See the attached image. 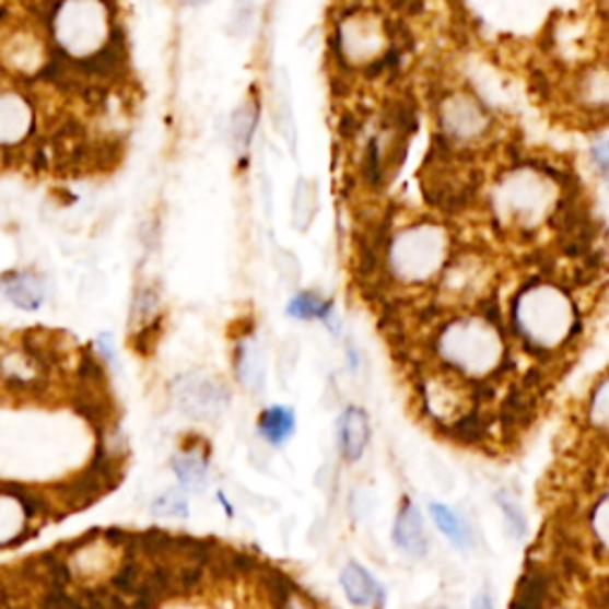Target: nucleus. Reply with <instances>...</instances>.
<instances>
[{
  "label": "nucleus",
  "instance_id": "f03ea898",
  "mask_svg": "<svg viewBox=\"0 0 609 609\" xmlns=\"http://www.w3.org/2000/svg\"><path fill=\"white\" fill-rule=\"evenodd\" d=\"M512 319L531 353L540 355L570 338L574 329V307L564 291L548 283H536L517 297Z\"/></svg>",
  "mask_w": 609,
  "mask_h": 609
},
{
  "label": "nucleus",
  "instance_id": "bb28decb",
  "mask_svg": "<svg viewBox=\"0 0 609 609\" xmlns=\"http://www.w3.org/2000/svg\"><path fill=\"white\" fill-rule=\"evenodd\" d=\"M607 390H609V384H607V378H602V382L598 384V388L593 390L590 405H588L590 424H593L595 429H598V431H605V429H607V422H609V400H607Z\"/></svg>",
  "mask_w": 609,
  "mask_h": 609
},
{
  "label": "nucleus",
  "instance_id": "412c9836",
  "mask_svg": "<svg viewBox=\"0 0 609 609\" xmlns=\"http://www.w3.org/2000/svg\"><path fill=\"white\" fill-rule=\"evenodd\" d=\"M317 186L309 179H297L293 194V226L297 232H307L317 216Z\"/></svg>",
  "mask_w": 609,
  "mask_h": 609
},
{
  "label": "nucleus",
  "instance_id": "a211bd4d",
  "mask_svg": "<svg viewBox=\"0 0 609 609\" xmlns=\"http://www.w3.org/2000/svg\"><path fill=\"white\" fill-rule=\"evenodd\" d=\"M295 426V412L286 408V405H272V408H267L260 419H257V431H260L262 441L269 445L289 443L293 438Z\"/></svg>",
  "mask_w": 609,
  "mask_h": 609
},
{
  "label": "nucleus",
  "instance_id": "20e7f679",
  "mask_svg": "<svg viewBox=\"0 0 609 609\" xmlns=\"http://www.w3.org/2000/svg\"><path fill=\"white\" fill-rule=\"evenodd\" d=\"M438 353L462 374L483 378L500 367L505 348L495 331V324L483 319H457L436 341Z\"/></svg>",
  "mask_w": 609,
  "mask_h": 609
},
{
  "label": "nucleus",
  "instance_id": "6e6552de",
  "mask_svg": "<svg viewBox=\"0 0 609 609\" xmlns=\"http://www.w3.org/2000/svg\"><path fill=\"white\" fill-rule=\"evenodd\" d=\"M172 398L177 410L184 417L194 419V422H214V419H220L226 412L229 402H232V394H229V388L220 378L198 372L174 378Z\"/></svg>",
  "mask_w": 609,
  "mask_h": 609
},
{
  "label": "nucleus",
  "instance_id": "9b49d317",
  "mask_svg": "<svg viewBox=\"0 0 609 609\" xmlns=\"http://www.w3.org/2000/svg\"><path fill=\"white\" fill-rule=\"evenodd\" d=\"M394 543L400 552L408 554L412 560H422L429 552V536L422 519V512L417 510L410 497L402 500V505L396 514L394 524Z\"/></svg>",
  "mask_w": 609,
  "mask_h": 609
},
{
  "label": "nucleus",
  "instance_id": "f8f14e48",
  "mask_svg": "<svg viewBox=\"0 0 609 609\" xmlns=\"http://www.w3.org/2000/svg\"><path fill=\"white\" fill-rule=\"evenodd\" d=\"M338 450L346 462H358L370 443V417L362 408H346L338 417Z\"/></svg>",
  "mask_w": 609,
  "mask_h": 609
},
{
  "label": "nucleus",
  "instance_id": "39448f33",
  "mask_svg": "<svg viewBox=\"0 0 609 609\" xmlns=\"http://www.w3.org/2000/svg\"><path fill=\"white\" fill-rule=\"evenodd\" d=\"M388 267L402 281H429L448 260L450 236L438 224H414L388 243Z\"/></svg>",
  "mask_w": 609,
  "mask_h": 609
},
{
  "label": "nucleus",
  "instance_id": "f257e3e1",
  "mask_svg": "<svg viewBox=\"0 0 609 609\" xmlns=\"http://www.w3.org/2000/svg\"><path fill=\"white\" fill-rule=\"evenodd\" d=\"M40 22L58 65L115 74L125 62V40L110 0H48Z\"/></svg>",
  "mask_w": 609,
  "mask_h": 609
},
{
  "label": "nucleus",
  "instance_id": "ddd939ff",
  "mask_svg": "<svg viewBox=\"0 0 609 609\" xmlns=\"http://www.w3.org/2000/svg\"><path fill=\"white\" fill-rule=\"evenodd\" d=\"M554 586H558V581H554L546 566L531 564L519 578L510 609H543L554 595Z\"/></svg>",
  "mask_w": 609,
  "mask_h": 609
},
{
  "label": "nucleus",
  "instance_id": "a878e982",
  "mask_svg": "<svg viewBox=\"0 0 609 609\" xmlns=\"http://www.w3.org/2000/svg\"><path fill=\"white\" fill-rule=\"evenodd\" d=\"M188 512H191L188 510V500L177 489L160 493L151 503V514L157 519H186Z\"/></svg>",
  "mask_w": 609,
  "mask_h": 609
},
{
  "label": "nucleus",
  "instance_id": "b1692460",
  "mask_svg": "<svg viewBox=\"0 0 609 609\" xmlns=\"http://www.w3.org/2000/svg\"><path fill=\"white\" fill-rule=\"evenodd\" d=\"M445 429H450V436L459 443H481L485 436H489V422H485L483 414L477 410H469L465 414H459L453 424H448Z\"/></svg>",
  "mask_w": 609,
  "mask_h": 609
},
{
  "label": "nucleus",
  "instance_id": "7c9ffc66",
  "mask_svg": "<svg viewBox=\"0 0 609 609\" xmlns=\"http://www.w3.org/2000/svg\"><path fill=\"white\" fill-rule=\"evenodd\" d=\"M590 531H593L595 540H598V546L605 550L607 548V493H602L598 503L593 505Z\"/></svg>",
  "mask_w": 609,
  "mask_h": 609
},
{
  "label": "nucleus",
  "instance_id": "9d476101",
  "mask_svg": "<svg viewBox=\"0 0 609 609\" xmlns=\"http://www.w3.org/2000/svg\"><path fill=\"white\" fill-rule=\"evenodd\" d=\"M338 46H341V56H346V60L355 65H374L376 60H382V56H386L388 48L384 22L370 15V12L348 17L341 24V30H338Z\"/></svg>",
  "mask_w": 609,
  "mask_h": 609
},
{
  "label": "nucleus",
  "instance_id": "4468645a",
  "mask_svg": "<svg viewBox=\"0 0 609 609\" xmlns=\"http://www.w3.org/2000/svg\"><path fill=\"white\" fill-rule=\"evenodd\" d=\"M341 586L346 590V598L355 607H374L384 609L386 590L378 581L364 570L362 564L350 562L341 572Z\"/></svg>",
  "mask_w": 609,
  "mask_h": 609
},
{
  "label": "nucleus",
  "instance_id": "423d86ee",
  "mask_svg": "<svg viewBox=\"0 0 609 609\" xmlns=\"http://www.w3.org/2000/svg\"><path fill=\"white\" fill-rule=\"evenodd\" d=\"M554 186L548 172L517 169L500 179L493 194V208L503 222L517 226H536L552 212Z\"/></svg>",
  "mask_w": 609,
  "mask_h": 609
},
{
  "label": "nucleus",
  "instance_id": "aec40b11",
  "mask_svg": "<svg viewBox=\"0 0 609 609\" xmlns=\"http://www.w3.org/2000/svg\"><path fill=\"white\" fill-rule=\"evenodd\" d=\"M172 469H174V473H177V479L184 485V491H188V493L206 491L210 465L200 453H196V450L179 453L177 457L172 459Z\"/></svg>",
  "mask_w": 609,
  "mask_h": 609
},
{
  "label": "nucleus",
  "instance_id": "2f4dec72",
  "mask_svg": "<svg viewBox=\"0 0 609 609\" xmlns=\"http://www.w3.org/2000/svg\"><path fill=\"white\" fill-rule=\"evenodd\" d=\"M593 157L598 160L600 174L605 177V174H607V141H605V139H600L598 143H595V148H593Z\"/></svg>",
  "mask_w": 609,
  "mask_h": 609
},
{
  "label": "nucleus",
  "instance_id": "6ab92c4d",
  "mask_svg": "<svg viewBox=\"0 0 609 609\" xmlns=\"http://www.w3.org/2000/svg\"><path fill=\"white\" fill-rule=\"evenodd\" d=\"M429 514H431V522L436 524V529L448 538L459 552L471 550V546H473L471 529L457 512H453L448 505H443V503H429Z\"/></svg>",
  "mask_w": 609,
  "mask_h": 609
},
{
  "label": "nucleus",
  "instance_id": "c85d7f7f",
  "mask_svg": "<svg viewBox=\"0 0 609 609\" xmlns=\"http://www.w3.org/2000/svg\"><path fill=\"white\" fill-rule=\"evenodd\" d=\"M297 360H301V343L295 341V338H289L286 343L281 346V353L277 360V370H279V382L286 386L297 367Z\"/></svg>",
  "mask_w": 609,
  "mask_h": 609
},
{
  "label": "nucleus",
  "instance_id": "2eb2a0df",
  "mask_svg": "<svg viewBox=\"0 0 609 609\" xmlns=\"http://www.w3.org/2000/svg\"><path fill=\"white\" fill-rule=\"evenodd\" d=\"M236 374H238V382L246 386L250 394H262L267 382V364H265V348L255 336H246L238 343Z\"/></svg>",
  "mask_w": 609,
  "mask_h": 609
},
{
  "label": "nucleus",
  "instance_id": "72a5a7b5",
  "mask_svg": "<svg viewBox=\"0 0 609 609\" xmlns=\"http://www.w3.org/2000/svg\"><path fill=\"white\" fill-rule=\"evenodd\" d=\"M184 5H191V8H198V5H206V3H210V0H181Z\"/></svg>",
  "mask_w": 609,
  "mask_h": 609
},
{
  "label": "nucleus",
  "instance_id": "dca6fc26",
  "mask_svg": "<svg viewBox=\"0 0 609 609\" xmlns=\"http://www.w3.org/2000/svg\"><path fill=\"white\" fill-rule=\"evenodd\" d=\"M0 291L12 305L22 309H38L46 301V286L32 272H8L0 279Z\"/></svg>",
  "mask_w": 609,
  "mask_h": 609
},
{
  "label": "nucleus",
  "instance_id": "5701e85b",
  "mask_svg": "<svg viewBox=\"0 0 609 609\" xmlns=\"http://www.w3.org/2000/svg\"><path fill=\"white\" fill-rule=\"evenodd\" d=\"M495 503H497L500 512H503V517H505L507 534L514 540H522L526 536V531H529V522H526V512L519 503V497L510 493V491H497Z\"/></svg>",
  "mask_w": 609,
  "mask_h": 609
},
{
  "label": "nucleus",
  "instance_id": "c756f323",
  "mask_svg": "<svg viewBox=\"0 0 609 609\" xmlns=\"http://www.w3.org/2000/svg\"><path fill=\"white\" fill-rule=\"evenodd\" d=\"M274 267L279 277L289 283V286H295L297 281H301V262H297V257L291 250H277L274 253Z\"/></svg>",
  "mask_w": 609,
  "mask_h": 609
},
{
  "label": "nucleus",
  "instance_id": "393cba45",
  "mask_svg": "<svg viewBox=\"0 0 609 609\" xmlns=\"http://www.w3.org/2000/svg\"><path fill=\"white\" fill-rule=\"evenodd\" d=\"M255 125H257V105L253 101H246L232 115V141L236 143L238 151H246L250 145Z\"/></svg>",
  "mask_w": 609,
  "mask_h": 609
},
{
  "label": "nucleus",
  "instance_id": "7ed1b4c3",
  "mask_svg": "<svg viewBox=\"0 0 609 609\" xmlns=\"http://www.w3.org/2000/svg\"><path fill=\"white\" fill-rule=\"evenodd\" d=\"M56 67L44 22L20 12L0 20V77L32 86L48 79Z\"/></svg>",
  "mask_w": 609,
  "mask_h": 609
},
{
  "label": "nucleus",
  "instance_id": "0eeeda50",
  "mask_svg": "<svg viewBox=\"0 0 609 609\" xmlns=\"http://www.w3.org/2000/svg\"><path fill=\"white\" fill-rule=\"evenodd\" d=\"M40 131V103L30 84L0 77V157L22 155Z\"/></svg>",
  "mask_w": 609,
  "mask_h": 609
},
{
  "label": "nucleus",
  "instance_id": "f3484780",
  "mask_svg": "<svg viewBox=\"0 0 609 609\" xmlns=\"http://www.w3.org/2000/svg\"><path fill=\"white\" fill-rule=\"evenodd\" d=\"M289 317L293 319H301V321H313L319 319L329 327V331L333 336H338L341 331V324H338V313H336V305L329 301H321V297L313 291H305V293H297L291 297V303L286 307Z\"/></svg>",
  "mask_w": 609,
  "mask_h": 609
},
{
  "label": "nucleus",
  "instance_id": "473e14b6",
  "mask_svg": "<svg viewBox=\"0 0 609 609\" xmlns=\"http://www.w3.org/2000/svg\"><path fill=\"white\" fill-rule=\"evenodd\" d=\"M473 609H495L491 595L489 593H479L477 598H473Z\"/></svg>",
  "mask_w": 609,
  "mask_h": 609
},
{
  "label": "nucleus",
  "instance_id": "cd10ccee",
  "mask_svg": "<svg viewBox=\"0 0 609 609\" xmlns=\"http://www.w3.org/2000/svg\"><path fill=\"white\" fill-rule=\"evenodd\" d=\"M376 510V495L370 485H358L350 495V514H353L355 522H370L372 514Z\"/></svg>",
  "mask_w": 609,
  "mask_h": 609
},
{
  "label": "nucleus",
  "instance_id": "1a4fd4ad",
  "mask_svg": "<svg viewBox=\"0 0 609 609\" xmlns=\"http://www.w3.org/2000/svg\"><path fill=\"white\" fill-rule=\"evenodd\" d=\"M438 137L455 148L485 137V131L491 129V115L483 110V105L477 98L467 96V93L445 96L438 105Z\"/></svg>",
  "mask_w": 609,
  "mask_h": 609
},
{
  "label": "nucleus",
  "instance_id": "4be33fe9",
  "mask_svg": "<svg viewBox=\"0 0 609 609\" xmlns=\"http://www.w3.org/2000/svg\"><path fill=\"white\" fill-rule=\"evenodd\" d=\"M534 417V396L529 390H512L500 408V419L507 431L522 429L531 422Z\"/></svg>",
  "mask_w": 609,
  "mask_h": 609
}]
</instances>
